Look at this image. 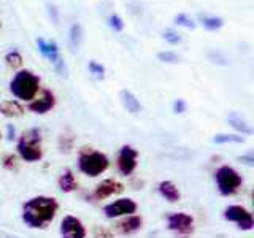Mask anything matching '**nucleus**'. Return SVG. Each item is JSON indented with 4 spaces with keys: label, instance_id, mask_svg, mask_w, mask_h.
Instances as JSON below:
<instances>
[{
    "label": "nucleus",
    "instance_id": "f257e3e1",
    "mask_svg": "<svg viewBox=\"0 0 254 238\" xmlns=\"http://www.w3.org/2000/svg\"><path fill=\"white\" fill-rule=\"evenodd\" d=\"M59 203L53 197L38 195L22 205V221L32 229H45L56 218Z\"/></svg>",
    "mask_w": 254,
    "mask_h": 238
},
{
    "label": "nucleus",
    "instance_id": "f03ea898",
    "mask_svg": "<svg viewBox=\"0 0 254 238\" xmlns=\"http://www.w3.org/2000/svg\"><path fill=\"white\" fill-rule=\"evenodd\" d=\"M10 91L16 99L32 102L40 91V78L30 70H21L11 79Z\"/></svg>",
    "mask_w": 254,
    "mask_h": 238
},
{
    "label": "nucleus",
    "instance_id": "7ed1b4c3",
    "mask_svg": "<svg viewBox=\"0 0 254 238\" xmlns=\"http://www.w3.org/2000/svg\"><path fill=\"white\" fill-rule=\"evenodd\" d=\"M18 153L26 162H37L43 157L42 133L38 129H30L21 135L18 141Z\"/></svg>",
    "mask_w": 254,
    "mask_h": 238
},
{
    "label": "nucleus",
    "instance_id": "20e7f679",
    "mask_svg": "<svg viewBox=\"0 0 254 238\" xmlns=\"http://www.w3.org/2000/svg\"><path fill=\"white\" fill-rule=\"evenodd\" d=\"M78 167H79V170H81V173L87 175V177H91V178H95L108 169L110 161L105 154L100 153V151L86 149L79 154Z\"/></svg>",
    "mask_w": 254,
    "mask_h": 238
},
{
    "label": "nucleus",
    "instance_id": "39448f33",
    "mask_svg": "<svg viewBox=\"0 0 254 238\" xmlns=\"http://www.w3.org/2000/svg\"><path fill=\"white\" fill-rule=\"evenodd\" d=\"M214 179H216V186L221 195H234L243 182L240 173L229 165L219 167L214 173Z\"/></svg>",
    "mask_w": 254,
    "mask_h": 238
},
{
    "label": "nucleus",
    "instance_id": "423d86ee",
    "mask_svg": "<svg viewBox=\"0 0 254 238\" xmlns=\"http://www.w3.org/2000/svg\"><path fill=\"white\" fill-rule=\"evenodd\" d=\"M37 46L40 53H42L45 58L50 60L56 71L61 75V76H67V68H65V63H64L62 58H61V53H59V46L53 40H45V38H37Z\"/></svg>",
    "mask_w": 254,
    "mask_h": 238
},
{
    "label": "nucleus",
    "instance_id": "0eeeda50",
    "mask_svg": "<svg viewBox=\"0 0 254 238\" xmlns=\"http://www.w3.org/2000/svg\"><path fill=\"white\" fill-rule=\"evenodd\" d=\"M167 224L172 232L180 238H186L194 232V218L186 213H173L167 218Z\"/></svg>",
    "mask_w": 254,
    "mask_h": 238
},
{
    "label": "nucleus",
    "instance_id": "6e6552de",
    "mask_svg": "<svg viewBox=\"0 0 254 238\" xmlns=\"http://www.w3.org/2000/svg\"><path fill=\"white\" fill-rule=\"evenodd\" d=\"M224 219L235 222L238 229L242 230H251L254 227V219L253 214L240 205H230L224 210Z\"/></svg>",
    "mask_w": 254,
    "mask_h": 238
},
{
    "label": "nucleus",
    "instance_id": "1a4fd4ad",
    "mask_svg": "<svg viewBox=\"0 0 254 238\" xmlns=\"http://www.w3.org/2000/svg\"><path fill=\"white\" fill-rule=\"evenodd\" d=\"M135 211H137V203L132 198H118V200L105 205V208H103L105 216L110 219L129 216V214H133Z\"/></svg>",
    "mask_w": 254,
    "mask_h": 238
},
{
    "label": "nucleus",
    "instance_id": "9d476101",
    "mask_svg": "<svg viewBox=\"0 0 254 238\" xmlns=\"http://www.w3.org/2000/svg\"><path fill=\"white\" fill-rule=\"evenodd\" d=\"M137 157H138V151L130 145H124L119 151L118 156V169L123 175H132L133 170L137 169Z\"/></svg>",
    "mask_w": 254,
    "mask_h": 238
},
{
    "label": "nucleus",
    "instance_id": "9b49d317",
    "mask_svg": "<svg viewBox=\"0 0 254 238\" xmlns=\"http://www.w3.org/2000/svg\"><path fill=\"white\" fill-rule=\"evenodd\" d=\"M61 238H86V229L83 222L75 216H65L59 227Z\"/></svg>",
    "mask_w": 254,
    "mask_h": 238
},
{
    "label": "nucleus",
    "instance_id": "f8f14e48",
    "mask_svg": "<svg viewBox=\"0 0 254 238\" xmlns=\"http://www.w3.org/2000/svg\"><path fill=\"white\" fill-rule=\"evenodd\" d=\"M56 105V97L50 89H45L42 92V97L34 99L29 102V110L35 115H45L50 110H53Z\"/></svg>",
    "mask_w": 254,
    "mask_h": 238
},
{
    "label": "nucleus",
    "instance_id": "ddd939ff",
    "mask_svg": "<svg viewBox=\"0 0 254 238\" xmlns=\"http://www.w3.org/2000/svg\"><path fill=\"white\" fill-rule=\"evenodd\" d=\"M123 184L119 181L116 179H103L102 182H99L97 187H95L94 190V198L95 200H103V198H108L111 195H115V194H119V192H123Z\"/></svg>",
    "mask_w": 254,
    "mask_h": 238
},
{
    "label": "nucleus",
    "instance_id": "4468645a",
    "mask_svg": "<svg viewBox=\"0 0 254 238\" xmlns=\"http://www.w3.org/2000/svg\"><path fill=\"white\" fill-rule=\"evenodd\" d=\"M141 224H143V219L138 214H129V216H126L123 221L118 222V230L124 235H129V234L138 232L141 229Z\"/></svg>",
    "mask_w": 254,
    "mask_h": 238
},
{
    "label": "nucleus",
    "instance_id": "2eb2a0df",
    "mask_svg": "<svg viewBox=\"0 0 254 238\" xmlns=\"http://www.w3.org/2000/svg\"><path fill=\"white\" fill-rule=\"evenodd\" d=\"M119 97H121V102H123V107L129 111V113H132V115H137V113H140L141 111V103H140V100L135 97V95L130 92V91H127V89H124V91H121V94H119Z\"/></svg>",
    "mask_w": 254,
    "mask_h": 238
},
{
    "label": "nucleus",
    "instance_id": "dca6fc26",
    "mask_svg": "<svg viewBox=\"0 0 254 238\" xmlns=\"http://www.w3.org/2000/svg\"><path fill=\"white\" fill-rule=\"evenodd\" d=\"M159 194H161L165 200H169L170 203H175V202H178L180 200V190L178 187L173 184L172 181H162V182H159Z\"/></svg>",
    "mask_w": 254,
    "mask_h": 238
},
{
    "label": "nucleus",
    "instance_id": "f3484780",
    "mask_svg": "<svg viewBox=\"0 0 254 238\" xmlns=\"http://www.w3.org/2000/svg\"><path fill=\"white\" fill-rule=\"evenodd\" d=\"M227 122L232 125L237 132H240L242 135H251L253 133V129L248 124V121H246L245 118H242L238 113H235V111H232V113L227 116Z\"/></svg>",
    "mask_w": 254,
    "mask_h": 238
},
{
    "label": "nucleus",
    "instance_id": "a211bd4d",
    "mask_svg": "<svg viewBox=\"0 0 254 238\" xmlns=\"http://www.w3.org/2000/svg\"><path fill=\"white\" fill-rule=\"evenodd\" d=\"M0 113L6 118H19L24 115V108L16 100H5L0 103Z\"/></svg>",
    "mask_w": 254,
    "mask_h": 238
},
{
    "label": "nucleus",
    "instance_id": "6ab92c4d",
    "mask_svg": "<svg viewBox=\"0 0 254 238\" xmlns=\"http://www.w3.org/2000/svg\"><path fill=\"white\" fill-rule=\"evenodd\" d=\"M58 184H59V189L62 190V192H65V194L73 192V190L78 187V182L75 179V175L71 173V170H65L61 175Z\"/></svg>",
    "mask_w": 254,
    "mask_h": 238
},
{
    "label": "nucleus",
    "instance_id": "aec40b11",
    "mask_svg": "<svg viewBox=\"0 0 254 238\" xmlns=\"http://www.w3.org/2000/svg\"><path fill=\"white\" fill-rule=\"evenodd\" d=\"M200 21L203 24V27L208 30H219L222 26H224V21L218 18V16H202Z\"/></svg>",
    "mask_w": 254,
    "mask_h": 238
},
{
    "label": "nucleus",
    "instance_id": "412c9836",
    "mask_svg": "<svg viewBox=\"0 0 254 238\" xmlns=\"http://www.w3.org/2000/svg\"><path fill=\"white\" fill-rule=\"evenodd\" d=\"M214 143L218 145H224V143H243L245 138L240 137V135H229V133H219V135H214L213 138Z\"/></svg>",
    "mask_w": 254,
    "mask_h": 238
},
{
    "label": "nucleus",
    "instance_id": "4be33fe9",
    "mask_svg": "<svg viewBox=\"0 0 254 238\" xmlns=\"http://www.w3.org/2000/svg\"><path fill=\"white\" fill-rule=\"evenodd\" d=\"M81 38H83V29L79 24H73L70 27V43L73 48H78L81 45Z\"/></svg>",
    "mask_w": 254,
    "mask_h": 238
},
{
    "label": "nucleus",
    "instance_id": "5701e85b",
    "mask_svg": "<svg viewBox=\"0 0 254 238\" xmlns=\"http://www.w3.org/2000/svg\"><path fill=\"white\" fill-rule=\"evenodd\" d=\"M5 62L8 67L11 68H19L22 65V56L18 51H10L5 56Z\"/></svg>",
    "mask_w": 254,
    "mask_h": 238
},
{
    "label": "nucleus",
    "instance_id": "b1692460",
    "mask_svg": "<svg viewBox=\"0 0 254 238\" xmlns=\"http://www.w3.org/2000/svg\"><path fill=\"white\" fill-rule=\"evenodd\" d=\"M87 68H89V73L97 78V79H102L103 76H105V67L102 65V63L95 62V60H91L89 63H87Z\"/></svg>",
    "mask_w": 254,
    "mask_h": 238
},
{
    "label": "nucleus",
    "instance_id": "393cba45",
    "mask_svg": "<svg viewBox=\"0 0 254 238\" xmlns=\"http://www.w3.org/2000/svg\"><path fill=\"white\" fill-rule=\"evenodd\" d=\"M175 24H178V26H183L186 29H195V22L185 13H180L175 16Z\"/></svg>",
    "mask_w": 254,
    "mask_h": 238
},
{
    "label": "nucleus",
    "instance_id": "a878e982",
    "mask_svg": "<svg viewBox=\"0 0 254 238\" xmlns=\"http://www.w3.org/2000/svg\"><path fill=\"white\" fill-rule=\"evenodd\" d=\"M157 59L161 62H167V63H178L180 56L173 51H162V53L157 54Z\"/></svg>",
    "mask_w": 254,
    "mask_h": 238
},
{
    "label": "nucleus",
    "instance_id": "bb28decb",
    "mask_svg": "<svg viewBox=\"0 0 254 238\" xmlns=\"http://www.w3.org/2000/svg\"><path fill=\"white\" fill-rule=\"evenodd\" d=\"M162 35H164V38H165V42H169L170 45H178V43H181V37H180V34H178V32L172 30V29L165 30Z\"/></svg>",
    "mask_w": 254,
    "mask_h": 238
},
{
    "label": "nucleus",
    "instance_id": "cd10ccee",
    "mask_svg": "<svg viewBox=\"0 0 254 238\" xmlns=\"http://www.w3.org/2000/svg\"><path fill=\"white\" fill-rule=\"evenodd\" d=\"M108 22H110V27L113 29L115 32H121V30L124 29V22H123V19L119 18L118 14H111V16H110V19H108Z\"/></svg>",
    "mask_w": 254,
    "mask_h": 238
},
{
    "label": "nucleus",
    "instance_id": "c85d7f7f",
    "mask_svg": "<svg viewBox=\"0 0 254 238\" xmlns=\"http://www.w3.org/2000/svg\"><path fill=\"white\" fill-rule=\"evenodd\" d=\"M94 238H115V235L105 227H95L94 229Z\"/></svg>",
    "mask_w": 254,
    "mask_h": 238
},
{
    "label": "nucleus",
    "instance_id": "c756f323",
    "mask_svg": "<svg viewBox=\"0 0 254 238\" xmlns=\"http://www.w3.org/2000/svg\"><path fill=\"white\" fill-rule=\"evenodd\" d=\"M173 111H175V113H178V115L185 113V111H186V102L183 99L175 100L173 102Z\"/></svg>",
    "mask_w": 254,
    "mask_h": 238
},
{
    "label": "nucleus",
    "instance_id": "7c9ffc66",
    "mask_svg": "<svg viewBox=\"0 0 254 238\" xmlns=\"http://www.w3.org/2000/svg\"><path fill=\"white\" fill-rule=\"evenodd\" d=\"M3 165L6 167V169H10V170H13V169H16V157L14 156H6L5 157V162H3Z\"/></svg>",
    "mask_w": 254,
    "mask_h": 238
},
{
    "label": "nucleus",
    "instance_id": "2f4dec72",
    "mask_svg": "<svg viewBox=\"0 0 254 238\" xmlns=\"http://www.w3.org/2000/svg\"><path fill=\"white\" fill-rule=\"evenodd\" d=\"M238 161L246 164V165H250V167H253L254 165V156H253V153H250V154H246V156H240V157H238Z\"/></svg>",
    "mask_w": 254,
    "mask_h": 238
},
{
    "label": "nucleus",
    "instance_id": "473e14b6",
    "mask_svg": "<svg viewBox=\"0 0 254 238\" xmlns=\"http://www.w3.org/2000/svg\"><path fill=\"white\" fill-rule=\"evenodd\" d=\"M0 238H19L18 235H13V234H8V232H3V230H0Z\"/></svg>",
    "mask_w": 254,
    "mask_h": 238
},
{
    "label": "nucleus",
    "instance_id": "72a5a7b5",
    "mask_svg": "<svg viewBox=\"0 0 254 238\" xmlns=\"http://www.w3.org/2000/svg\"><path fill=\"white\" fill-rule=\"evenodd\" d=\"M8 138L10 140L14 138V127L13 125H8Z\"/></svg>",
    "mask_w": 254,
    "mask_h": 238
}]
</instances>
